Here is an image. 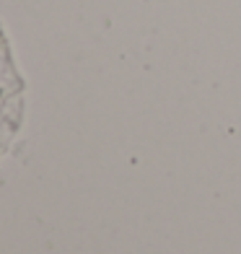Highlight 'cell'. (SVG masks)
Masks as SVG:
<instances>
[{
    "mask_svg": "<svg viewBox=\"0 0 241 254\" xmlns=\"http://www.w3.org/2000/svg\"><path fill=\"white\" fill-rule=\"evenodd\" d=\"M3 47H5V44H3V39H0V50H3ZM16 88H18V80L0 78V151L5 148L10 127H13V120H10V112H8V101H10V96H13Z\"/></svg>",
    "mask_w": 241,
    "mask_h": 254,
    "instance_id": "cell-1",
    "label": "cell"
}]
</instances>
